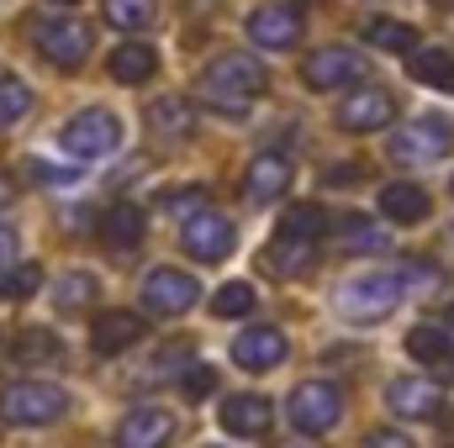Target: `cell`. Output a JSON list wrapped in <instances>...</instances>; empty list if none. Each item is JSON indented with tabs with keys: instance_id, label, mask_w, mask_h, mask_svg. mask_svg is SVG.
<instances>
[{
	"instance_id": "1",
	"label": "cell",
	"mask_w": 454,
	"mask_h": 448,
	"mask_svg": "<svg viewBox=\"0 0 454 448\" xmlns=\"http://www.w3.org/2000/svg\"><path fill=\"white\" fill-rule=\"evenodd\" d=\"M264 85H270V74H264V64L248 58V53H217V58L201 69V101L223 116H238L254 96H264Z\"/></svg>"
},
{
	"instance_id": "22",
	"label": "cell",
	"mask_w": 454,
	"mask_h": 448,
	"mask_svg": "<svg viewBox=\"0 0 454 448\" xmlns=\"http://www.w3.org/2000/svg\"><path fill=\"white\" fill-rule=\"evenodd\" d=\"M148 132H153L159 143H180V137L196 132V112H191L180 96H164V101L148 106Z\"/></svg>"
},
{
	"instance_id": "43",
	"label": "cell",
	"mask_w": 454,
	"mask_h": 448,
	"mask_svg": "<svg viewBox=\"0 0 454 448\" xmlns=\"http://www.w3.org/2000/svg\"><path fill=\"white\" fill-rule=\"evenodd\" d=\"M444 322H450V328H454V306H450V317H444Z\"/></svg>"
},
{
	"instance_id": "17",
	"label": "cell",
	"mask_w": 454,
	"mask_h": 448,
	"mask_svg": "<svg viewBox=\"0 0 454 448\" xmlns=\"http://www.w3.org/2000/svg\"><path fill=\"white\" fill-rule=\"evenodd\" d=\"M96 232H101V243H106V248L132 253V248L143 243V232H148V217H143V206H137V201H112V206L101 212Z\"/></svg>"
},
{
	"instance_id": "9",
	"label": "cell",
	"mask_w": 454,
	"mask_h": 448,
	"mask_svg": "<svg viewBox=\"0 0 454 448\" xmlns=\"http://www.w3.org/2000/svg\"><path fill=\"white\" fill-rule=\"evenodd\" d=\"M386 153L396 164H434V158L450 153V127L439 116H418V121H407V127L391 132V148Z\"/></svg>"
},
{
	"instance_id": "29",
	"label": "cell",
	"mask_w": 454,
	"mask_h": 448,
	"mask_svg": "<svg viewBox=\"0 0 454 448\" xmlns=\"http://www.w3.org/2000/svg\"><path fill=\"white\" fill-rule=\"evenodd\" d=\"M27 112H32V85L16 74H0V132L27 121Z\"/></svg>"
},
{
	"instance_id": "42",
	"label": "cell",
	"mask_w": 454,
	"mask_h": 448,
	"mask_svg": "<svg viewBox=\"0 0 454 448\" xmlns=\"http://www.w3.org/2000/svg\"><path fill=\"white\" fill-rule=\"evenodd\" d=\"M280 448H317V444H307V438H296V444H280Z\"/></svg>"
},
{
	"instance_id": "25",
	"label": "cell",
	"mask_w": 454,
	"mask_h": 448,
	"mask_svg": "<svg viewBox=\"0 0 454 448\" xmlns=\"http://www.w3.org/2000/svg\"><path fill=\"white\" fill-rule=\"evenodd\" d=\"M11 359L16 364H59L64 359V343H59V333H48V328H27V333L11 343Z\"/></svg>"
},
{
	"instance_id": "16",
	"label": "cell",
	"mask_w": 454,
	"mask_h": 448,
	"mask_svg": "<svg viewBox=\"0 0 454 448\" xmlns=\"http://www.w3.org/2000/svg\"><path fill=\"white\" fill-rule=\"evenodd\" d=\"M248 37H254L259 48H270V53L296 48V37H301V16H296L291 5H259V11H248Z\"/></svg>"
},
{
	"instance_id": "30",
	"label": "cell",
	"mask_w": 454,
	"mask_h": 448,
	"mask_svg": "<svg viewBox=\"0 0 454 448\" xmlns=\"http://www.w3.org/2000/svg\"><path fill=\"white\" fill-rule=\"evenodd\" d=\"M312 259H317V248H312V243L275 237V248H270V269H280V274H301V269H312Z\"/></svg>"
},
{
	"instance_id": "23",
	"label": "cell",
	"mask_w": 454,
	"mask_h": 448,
	"mask_svg": "<svg viewBox=\"0 0 454 448\" xmlns=\"http://www.w3.org/2000/svg\"><path fill=\"white\" fill-rule=\"evenodd\" d=\"M364 42L380 48V53H412L418 48V32L407 21H396V16H370L364 21Z\"/></svg>"
},
{
	"instance_id": "26",
	"label": "cell",
	"mask_w": 454,
	"mask_h": 448,
	"mask_svg": "<svg viewBox=\"0 0 454 448\" xmlns=\"http://www.w3.org/2000/svg\"><path fill=\"white\" fill-rule=\"evenodd\" d=\"M101 11L116 32H143V27H153L159 0H101Z\"/></svg>"
},
{
	"instance_id": "28",
	"label": "cell",
	"mask_w": 454,
	"mask_h": 448,
	"mask_svg": "<svg viewBox=\"0 0 454 448\" xmlns=\"http://www.w3.org/2000/svg\"><path fill=\"white\" fill-rule=\"evenodd\" d=\"M407 353H412L418 364H444L454 353L450 328H434V322H428V328H412V333H407Z\"/></svg>"
},
{
	"instance_id": "36",
	"label": "cell",
	"mask_w": 454,
	"mask_h": 448,
	"mask_svg": "<svg viewBox=\"0 0 454 448\" xmlns=\"http://www.w3.org/2000/svg\"><path fill=\"white\" fill-rule=\"evenodd\" d=\"M212 390H217V369H212V364H191V369H185V396L201 401V396H212Z\"/></svg>"
},
{
	"instance_id": "32",
	"label": "cell",
	"mask_w": 454,
	"mask_h": 448,
	"mask_svg": "<svg viewBox=\"0 0 454 448\" xmlns=\"http://www.w3.org/2000/svg\"><path fill=\"white\" fill-rule=\"evenodd\" d=\"M53 301H59V306H90V301H96V274L69 269V274L53 285Z\"/></svg>"
},
{
	"instance_id": "24",
	"label": "cell",
	"mask_w": 454,
	"mask_h": 448,
	"mask_svg": "<svg viewBox=\"0 0 454 448\" xmlns=\"http://www.w3.org/2000/svg\"><path fill=\"white\" fill-rule=\"evenodd\" d=\"M280 237H291V243H312V248H317V243L328 237V212L312 206V201H307V206H291V212L280 217Z\"/></svg>"
},
{
	"instance_id": "2",
	"label": "cell",
	"mask_w": 454,
	"mask_h": 448,
	"mask_svg": "<svg viewBox=\"0 0 454 448\" xmlns=\"http://www.w3.org/2000/svg\"><path fill=\"white\" fill-rule=\"evenodd\" d=\"M121 137H127L121 116L90 106V112L69 116V121L59 127V153H64L69 164H96V158H112L116 148H121Z\"/></svg>"
},
{
	"instance_id": "37",
	"label": "cell",
	"mask_w": 454,
	"mask_h": 448,
	"mask_svg": "<svg viewBox=\"0 0 454 448\" xmlns=\"http://www.w3.org/2000/svg\"><path fill=\"white\" fill-rule=\"evenodd\" d=\"M359 448H412V438H402L396 428H375V433H370Z\"/></svg>"
},
{
	"instance_id": "33",
	"label": "cell",
	"mask_w": 454,
	"mask_h": 448,
	"mask_svg": "<svg viewBox=\"0 0 454 448\" xmlns=\"http://www.w3.org/2000/svg\"><path fill=\"white\" fill-rule=\"evenodd\" d=\"M212 312L217 317H248L254 312V285L248 280H227L223 290L212 296Z\"/></svg>"
},
{
	"instance_id": "7",
	"label": "cell",
	"mask_w": 454,
	"mask_h": 448,
	"mask_svg": "<svg viewBox=\"0 0 454 448\" xmlns=\"http://www.w3.org/2000/svg\"><path fill=\"white\" fill-rule=\"evenodd\" d=\"M180 248L196 264H223L238 248V232H232V222H227L223 212H196V217L180 222Z\"/></svg>"
},
{
	"instance_id": "39",
	"label": "cell",
	"mask_w": 454,
	"mask_h": 448,
	"mask_svg": "<svg viewBox=\"0 0 454 448\" xmlns=\"http://www.w3.org/2000/svg\"><path fill=\"white\" fill-rule=\"evenodd\" d=\"M16 201V180L11 174H0V206H11Z\"/></svg>"
},
{
	"instance_id": "10",
	"label": "cell",
	"mask_w": 454,
	"mask_h": 448,
	"mask_svg": "<svg viewBox=\"0 0 454 448\" xmlns=\"http://www.w3.org/2000/svg\"><path fill=\"white\" fill-rule=\"evenodd\" d=\"M291 180H296V164H291L286 153L264 148V153H254V158H248V169H243V201L270 206L275 196H286V190H291Z\"/></svg>"
},
{
	"instance_id": "15",
	"label": "cell",
	"mask_w": 454,
	"mask_h": 448,
	"mask_svg": "<svg viewBox=\"0 0 454 448\" xmlns=\"http://www.w3.org/2000/svg\"><path fill=\"white\" fill-rule=\"evenodd\" d=\"M175 433V417L164 406H132L116 428V448H164Z\"/></svg>"
},
{
	"instance_id": "27",
	"label": "cell",
	"mask_w": 454,
	"mask_h": 448,
	"mask_svg": "<svg viewBox=\"0 0 454 448\" xmlns=\"http://www.w3.org/2000/svg\"><path fill=\"white\" fill-rule=\"evenodd\" d=\"M412 80H418V85H434V90H454V58L439 53V48L412 53Z\"/></svg>"
},
{
	"instance_id": "8",
	"label": "cell",
	"mask_w": 454,
	"mask_h": 448,
	"mask_svg": "<svg viewBox=\"0 0 454 448\" xmlns=\"http://www.w3.org/2000/svg\"><path fill=\"white\" fill-rule=\"evenodd\" d=\"M196 296H201V285L185 269H169V264L148 269V280H143V312L148 317H180V312L196 306Z\"/></svg>"
},
{
	"instance_id": "45",
	"label": "cell",
	"mask_w": 454,
	"mask_h": 448,
	"mask_svg": "<svg viewBox=\"0 0 454 448\" xmlns=\"http://www.w3.org/2000/svg\"><path fill=\"white\" fill-rule=\"evenodd\" d=\"M207 448H217V444H207Z\"/></svg>"
},
{
	"instance_id": "19",
	"label": "cell",
	"mask_w": 454,
	"mask_h": 448,
	"mask_svg": "<svg viewBox=\"0 0 454 448\" xmlns=\"http://www.w3.org/2000/svg\"><path fill=\"white\" fill-rule=\"evenodd\" d=\"M270 422H275V406H270L264 396H254V390L227 396L223 401V428L232 433V438H264Z\"/></svg>"
},
{
	"instance_id": "41",
	"label": "cell",
	"mask_w": 454,
	"mask_h": 448,
	"mask_svg": "<svg viewBox=\"0 0 454 448\" xmlns=\"http://www.w3.org/2000/svg\"><path fill=\"white\" fill-rule=\"evenodd\" d=\"M444 380H454V353L444 359Z\"/></svg>"
},
{
	"instance_id": "11",
	"label": "cell",
	"mask_w": 454,
	"mask_h": 448,
	"mask_svg": "<svg viewBox=\"0 0 454 448\" xmlns=\"http://www.w3.org/2000/svg\"><path fill=\"white\" fill-rule=\"evenodd\" d=\"M359 74H364V58L354 48H317L301 64L307 90H348V85H359Z\"/></svg>"
},
{
	"instance_id": "13",
	"label": "cell",
	"mask_w": 454,
	"mask_h": 448,
	"mask_svg": "<svg viewBox=\"0 0 454 448\" xmlns=\"http://www.w3.org/2000/svg\"><path fill=\"white\" fill-rule=\"evenodd\" d=\"M286 333L280 328H243V333L232 337V364L238 369H254V375H264V369H275V364H286Z\"/></svg>"
},
{
	"instance_id": "20",
	"label": "cell",
	"mask_w": 454,
	"mask_h": 448,
	"mask_svg": "<svg viewBox=\"0 0 454 448\" xmlns=\"http://www.w3.org/2000/svg\"><path fill=\"white\" fill-rule=\"evenodd\" d=\"M153 69H159V53L148 42H121L112 58H106V74H112L116 85H148Z\"/></svg>"
},
{
	"instance_id": "38",
	"label": "cell",
	"mask_w": 454,
	"mask_h": 448,
	"mask_svg": "<svg viewBox=\"0 0 454 448\" xmlns=\"http://www.w3.org/2000/svg\"><path fill=\"white\" fill-rule=\"evenodd\" d=\"M11 264H16V232H11V227H0V274H5Z\"/></svg>"
},
{
	"instance_id": "35",
	"label": "cell",
	"mask_w": 454,
	"mask_h": 448,
	"mask_svg": "<svg viewBox=\"0 0 454 448\" xmlns=\"http://www.w3.org/2000/svg\"><path fill=\"white\" fill-rule=\"evenodd\" d=\"M164 212H169V217H196V212H207V190H201V185H185V190L164 196Z\"/></svg>"
},
{
	"instance_id": "12",
	"label": "cell",
	"mask_w": 454,
	"mask_h": 448,
	"mask_svg": "<svg viewBox=\"0 0 454 448\" xmlns=\"http://www.w3.org/2000/svg\"><path fill=\"white\" fill-rule=\"evenodd\" d=\"M391 116H396L391 90H380V85H359V90L343 96L339 127L343 132H380V127H391Z\"/></svg>"
},
{
	"instance_id": "5",
	"label": "cell",
	"mask_w": 454,
	"mask_h": 448,
	"mask_svg": "<svg viewBox=\"0 0 454 448\" xmlns=\"http://www.w3.org/2000/svg\"><path fill=\"white\" fill-rule=\"evenodd\" d=\"M32 42H37V53H43L48 64H59V69H80L85 53H90V32H85L80 16H37V21H32Z\"/></svg>"
},
{
	"instance_id": "14",
	"label": "cell",
	"mask_w": 454,
	"mask_h": 448,
	"mask_svg": "<svg viewBox=\"0 0 454 448\" xmlns=\"http://www.w3.org/2000/svg\"><path fill=\"white\" fill-rule=\"evenodd\" d=\"M386 406H391L396 417H407V422H428V417H439L444 390H439L434 380L407 375V380H391V385H386Z\"/></svg>"
},
{
	"instance_id": "40",
	"label": "cell",
	"mask_w": 454,
	"mask_h": 448,
	"mask_svg": "<svg viewBox=\"0 0 454 448\" xmlns=\"http://www.w3.org/2000/svg\"><path fill=\"white\" fill-rule=\"evenodd\" d=\"M444 448H454V417L444 422Z\"/></svg>"
},
{
	"instance_id": "34",
	"label": "cell",
	"mask_w": 454,
	"mask_h": 448,
	"mask_svg": "<svg viewBox=\"0 0 454 448\" xmlns=\"http://www.w3.org/2000/svg\"><path fill=\"white\" fill-rule=\"evenodd\" d=\"M37 285H43V269H37V264H16V269L0 274V296H5V301H21V296H32Z\"/></svg>"
},
{
	"instance_id": "4",
	"label": "cell",
	"mask_w": 454,
	"mask_h": 448,
	"mask_svg": "<svg viewBox=\"0 0 454 448\" xmlns=\"http://www.w3.org/2000/svg\"><path fill=\"white\" fill-rule=\"evenodd\" d=\"M402 296H407L402 274H391V269H370V274L343 280L339 296H333V306H339L348 322H380L386 312L402 306Z\"/></svg>"
},
{
	"instance_id": "46",
	"label": "cell",
	"mask_w": 454,
	"mask_h": 448,
	"mask_svg": "<svg viewBox=\"0 0 454 448\" xmlns=\"http://www.w3.org/2000/svg\"><path fill=\"white\" fill-rule=\"evenodd\" d=\"M444 5H450V0H444Z\"/></svg>"
},
{
	"instance_id": "18",
	"label": "cell",
	"mask_w": 454,
	"mask_h": 448,
	"mask_svg": "<svg viewBox=\"0 0 454 448\" xmlns=\"http://www.w3.org/2000/svg\"><path fill=\"white\" fill-rule=\"evenodd\" d=\"M137 337H143V317H137V312H101V317L90 322V353H96V359H116V353H127Z\"/></svg>"
},
{
	"instance_id": "6",
	"label": "cell",
	"mask_w": 454,
	"mask_h": 448,
	"mask_svg": "<svg viewBox=\"0 0 454 448\" xmlns=\"http://www.w3.org/2000/svg\"><path fill=\"white\" fill-rule=\"evenodd\" d=\"M291 422L307 433V438H317V433H328V428H339L343 417V390L333 380H301L296 390H291Z\"/></svg>"
},
{
	"instance_id": "44",
	"label": "cell",
	"mask_w": 454,
	"mask_h": 448,
	"mask_svg": "<svg viewBox=\"0 0 454 448\" xmlns=\"http://www.w3.org/2000/svg\"><path fill=\"white\" fill-rule=\"evenodd\" d=\"M59 5H69V0H59Z\"/></svg>"
},
{
	"instance_id": "31",
	"label": "cell",
	"mask_w": 454,
	"mask_h": 448,
	"mask_svg": "<svg viewBox=\"0 0 454 448\" xmlns=\"http://www.w3.org/2000/svg\"><path fill=\"white\" fill-rule=\"evenodd\" d=\"M343 248L348 253H380L386 248V232L370 222V217H343Z\"/></svg>"
},
{
	"instance_id": "21",
	"label": "cell",
	"mask_w": 454,
	"mask_h": 448,
	"mask_svg": "<svg viewBox=\"0 0 454 448\" xmlns=\"http://www.w3.org/2000/svg\"><path fill=\"white\" fill-rule=\"evenodd\" d=\"M380 212L391 217V222L412 227L428 217V190L423 185H412V180H391L386 190H380Z\"/></svg>"
},
{
	"instance_id": "3",
	"label": "cell",
	"mask_w": 454,
	"mask_h": 448,
	"mask_svg": "<svg viewBox=\"0 0 454 448\" xmlns=\"http://www.w3.org/2000/svg\"><path fill=\"white\" fill-rule=\"evenodd\" d=\"M69 412V390L53 380H16L0 390V422L11 428H53Z\"/></svg>"
}]
</instances>
